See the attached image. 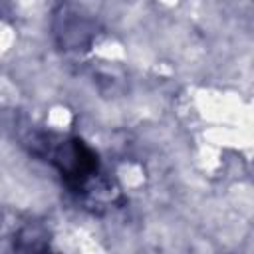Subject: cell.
<instances>
[{
  "label": "cell",
  "instance_id": "6da1fadb",
  "mask_svg": "<svg viewBox=\"0 0 254 254\" xmlns=\"http://www.w3.org/2000/svg\"><path fill=\"white\" fill-rule=\"evenodd\" d=\"M48 163L60 173L64 183L81 194H93L97 179L101 177V165L97 153L77 137H48L44 139Z\"/></svg>",
  "mask_w": 254,
  "mask_h": 254
}]
</instances>
